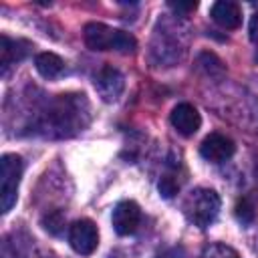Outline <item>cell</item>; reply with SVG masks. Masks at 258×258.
<instances>
[{"label": "cell", "mask_w": 258, "mask_h": 258, "mask_svg": "<svg viewBox=\"0 0 258 258\" xmlns=\"http://www.w3.org/2000/svg\"><path fill=\"white\" fill-rule=\"evenodd\" d=\"M234 214H236V218H238V222H240L242 226H250V224L254 222V218H256L254 204L250 202V198H242V200H238Z\"/></svg>", "instance_id": "obj_13"}, {"label": "cell", "mask_w": 258, "mask_h": 258, "mask_svg": "<svg viewBox=\"0 0 258 258\" xmlns=\"http://www.w3.org/2000/svg\"><path fill=\"white\" fill-rule=\"evenodd\" d=\"M42 224H44V230H48L50 234H60V230L64 226V218L60 212H52V214L44 216Z\"/></svg>", "instance_id": "obj_15"}, {"label": "cell", "mask_w": 258, "mask_h": 258, "mask_svg": "<svg viewBox=\"0 0 258 258\" xmlns=\"http://www.w3.org/2000/svg\"><path fill=\"white\" fill-rule=\"evenodd\" d=\"M171 125L175 127L177 133H181L183 137H191L200 125H202V117L198 113V109L189 103H179L173 107L171 111Z\"/></svg>", "instance_id": "obj_9"}, {"label": "cell", "mask_w": 258, "mask_h": 258, "mask_svg": "<svg viewBox=\"0 0 258 258\" xmlns=\"http://www.w3.org/2000/svg\"><path fill=\"white\" fill-rule=\"evenodd\" d=\"M220 196L210 187H196L183 202V212L187 220L198 228H208L220 214Z\"/></svg>", "instance_id": "obj_3"}, {"label": "cell", "mask_w": 258, "mask_h": 258, "mask_svg": "<svg viewBox=\"0 0 258 258\" xmlns=\"http://www.w3.org/2000/svg\"><path fill=\"white\" fill-rule=\"evenodd\" d=\"M69 242H71V246L77 254H81V256L93 254L97 244H99L97 226L91 220H77L69 228Z\"/></svg>", "instance_id": "obj_5"}, {"label": "cell", "mask_w": 258, "mask_h": 258, "mask_svg": "<svg viewBox=\"0 0 258 258\" xmlns=\"http://www.w3.org/2000/svg\"><path fill=\"white\" fill-rule=\"evenodd\" d=\"M30 50V44L26 40H12L8 36H2L0 40V64H2V75L8 73V69L16 62H20Z\"/></svg>", "instance_id": "obj_10"}, {"label": "cell", "mask_w": 258, "mask_h": 258, "mask_svg": "<svg viewBox=\"0 0 258 258\" xmlns=\"http://www.w3.org/2000/svg\"><path fill=\"white\" fill-rule=\"evenodd\" d=\"M111 222H113V228L119 236H129V234H135L139 224H141V210L135 202L131 200H125V202H119L113 210V216H111Z\"/></svg>", "instance_id": "obj_6"}, {"label": "cell", "mask_w": 258, "mask_h": 258, "mask_svg": "<svg viewBox=\"0 0 258 258\" xmlns=\"http://www.w3.org/2000/svg\"><path fill=\"white\" fill-rule=\"evenodd\" d=\"M34 67H36V71H38L44 79H48V81L58 79V77L64 73V60H62L58 54H54V52H40V54H36Z\"/></svg>", "instance_id": "obj_12"}, {"label": "cell", "mask_w": 258, "mask_h": 258, "mask_svg": "<svg viewBox=\"0 0 258 258\" xmlns=\"http://www.w3.org/2000/svg\"><path fill=\"white\" fill-rule=\"evenodd\" d=\"M248 32H250V40H252V44H254V58H256V62H258V12L250 18Z\"/></svg>", "instance_id": "obj_17"}, {"label": "cell", "mask_w": 258, "mask_h": 258, "mask_svg": "<svg viewBox=\"0 0 258 258\" xmlns=\"http://www.w3.org/2000/svg\"><path fill=\"white\" fill-rule=\"evenodd\" d=\"M210 16L222 28H238L240 22H242V10H240V6L236 2H228V0H222V2L212 4Z\"/></svg>", "instance_id": "obj_11"}, {"label": "cell", "mask_w": 258, "mask_h": 258, "mask_svg": "<svg viewBox=\"0 0 258 258\" xmlns=\"http://www.w3.org/2000/svg\"><path fill=\"white\" fill-rule=\"evenodd\" d=\"M179 189V181L173 177V175H163L161 181H159V194L163 198H173Z\"/></svg>", "instance_id": "obj_16"}, {"label": "cell", "mask_w": 258, "mask_h": 258, "mask_svg": "<svg viewBox=\"0 0 258 258\" xmlns=\"http://www.w3.org/2000/svg\"><path fill=\"white\" fill-rule=\"evenodd\" d=\"M95 89L103 101L111 103V101H117L121 97V93L125 89V79L117 69L103 67L95 77Z\"/></svg>", "instance_id": "obj_8"}, {"label": "cell", "mask_w": 258, "mask_h": 258, "mask_svg": "<svg viewBox=\"0 0 258 258\" xmlns=\"http://www.w3.org/2000/svg\"><path fill=\"white\" fill-rule=\"evenodd\" d=\"M155 258H185V250L181 246H171V248H165L163 252H159Z\"/></svg>", "instance_id": "obj_18"}, {"label": "cell", "mask_w": 258, "mask_h": 258, "mask_svg": "<svg viewBox=\"0 0 258 258\" xmlns=\"http://www.w3.org/2000/svg\"><path fill=\"white\" fill-rule=\"evenodd\" d=\"M200 258H240L238 252L226 244H212L206 246L204 252L200 254Z\"/></svg>", "instance_id": "obj_14"}, {"label": "cell", "mask_w": 258, "mask_h": 258, "mask_svg": "<svg viewBox=\"0 0 258 258\" xmlns=\"http://www.w3.org/2000/svg\"><path fill=\"white\" fill-rule=\"evenodd\" d=\"M169 8L175 10V12H183L185 14V12H194L198 8V2H187V4L185 2H177V4L175 2H169Z\"/></svg>", "instance_id": "obj_19"}, {"label": "cell", "mask_w": 258, "mask_h": 258, "mask_svg": "<svg viewBox=\"0 0 258 258\" xmlns=\"http://www.w3.org/2000/svg\"><path fill=\"white\" fill-rule=\"evenodd\" d=\"M236 151V145L230 137L222 135V133H212L208 135L202 145H200V153L206 161L210 163H224L228 161Z\"/></svg>", "instance_id": "obj_7"}, {"label": "cell", "mask_w": 258, "mask_h": 258, "mask_svg": "<svg viewBox=\"0 0 258 258\" xmlns=\"http://www.w3.org/2000/svg\"><path fill=\"white\" fill-rule=\"evenodd\" d=\"M2 185H0V198H2V214H8L18 198V185L22 177V159L16 153H4L2 161Z\"/></svg>", "instance_id": "obj_4"}, {"label": "cell", "mask_w": 258, "mask_h": 258, "mask_svg": "<svg viewBox=\"0 0 258 258\" xmlns=\"http://www.w3.org/2000/svg\"><path fill=\"white\" fill-rule=\"evenodd\" d=\"M85 42L91 50L133 52L137 48V40L129 32L111 28L101 22H89L85 26Z\"/></svg>", "instance_id": "obj_2"}, {"label": "cell", "mask_w": 258, "mask_h": 258, "mask_svg": "<svg viewBox=\"0 0 258 258\" xmlns=\"http://www.w3.org/2000/svg\"><path fill=\"white\" fill-rule=\"evenodd\" d=\"M89 123V103L85 95H56L38 113L36 131L46 137H69Z\"/></svg>", "instance_id": "obj_1"}]
</instances>
